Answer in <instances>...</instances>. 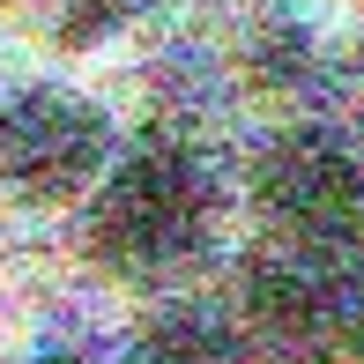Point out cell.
<instances>
[{"label":"cell","mask_w":364,"mask_h":364,"mask_svg":"<svg viewBox=\"0 0 364 364\" xmlns=\"http://www.w3.org/2000/svg\"><path fill=\"white\" fill-rule=\"evenodd\" d=\"M8 8H68V0H8Z\"/></svg>","instance_id":"8"},{"label":"cell","mask_w":364,"mask_h":364,"mask_svg":"<svg viewBox=\"0 0 364 364\" xmlns=\"http://www.w3.org/2000/svg\"><path fill=\"white\" fill-rule=\"evenodd\" d=\"M119 156V127L90 90L30 75L0 90V201L23 216H68Z\"/></svg>","instance_id":"2"},{"label":"cell","mask_w":364,"mask_h":364,"mask_svg":"<svg viewBox=\"0 0 364 364\" xmlns=\"http://www.w3.org/2000/svg\"><path fill=\"white\" fill-rule=\"evenodd\" d=\"M253 208L275 230V245L335 253L364 238V164L320 127H283L253 156Z\"/></svg>","instance_id":"3"},{"label":"cell","mask_w":364,"mask_h":364,"mask_svg":"<svg viewBox=\"0 0 364 364\" xmlns=\"http://www.w3.org/2000/svg\"><path fill=\"white\" fill-rule=\"evenodd\" d=\"M134 364H253V357H245V342L230 335L223 320H208V312H164V320L141 327Z\"/></svg>","instance_id":"5"},{"label":"cell","mask_w":364,"mask_h":364,"mask_svg":"<svg viewBox=\"0 0 364 364\" xmlns=\"http://www.w3.org/2000/svg\"><path fill=\"white\" fill-rule=\"evenodd\" d=\"M60 364H134V357H105V350H60Z\"/></svg>","instance_id":"7"},{"label":"cell","mask_w":364,"mask_h":364,"mask_svg":"<svg viewBox=\"0 0 364 364\" xmlns=\"http://www.w3.org/2000/svg\"><path fill=\"white\" fill-rule=\"evenodd\" d=\"M216 230V178L193 149L178 141H141L119 149L112 171L82 201V245L90 260H105L112 275H171L178 260H193Z\"/></svg>","instance_id":"1"},{"label":"cell","mask_w":364,"mask_h":364,"mask_svg":"<svg viewBox=\"0 0 364 364\" xmlns=\"http://www.w3.org/2000/svg\"><path fill=\"white\" fill-rule=\"evenodd\" d=\"M335 335H342V342H350V350L364 357V275H357L350 290H342V305H335Z\"/></svg>","instance_id":"6"},{"label":"cell","mask_w":364,"mask_h":364,"mask_svg":"<svg viewBox=\"0 0 364 364\" xmlns=\"http://www.w3.org/2000/svg\"><path fill=\"white\" fill-rule=\"evenodd\" d=\"M335 305H342V290L297 245L260 253L245 268V327L260 342H275V350H320V342H335Z\"/></svg>","instance_id":"4"}]
</instances>
